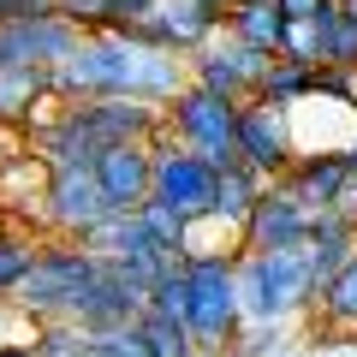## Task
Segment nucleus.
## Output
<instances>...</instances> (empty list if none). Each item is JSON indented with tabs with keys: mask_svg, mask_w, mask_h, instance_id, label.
<instances>
[{
	"mask_svg": "<svg viewBox=\"0 0 357 357\" xmlns=\"http://www.w3.org/2000/svg\"><path fill=\"white\" fill-rule=\"evenodd\" d=\"M185 84H191L185 60L173 48H155V42L131 36V30H84V42L54 66V96H72V102L131 96V102L161 107Z\"/></svg>",
	"mask_w": 357,
	"mask_h": 357,
	"instance_id": "nucleus-1",
	"label": "nucleus"
},
{
	"mask_svg": "<svg viewBox=\"0 0 357 357\" xmlns=\"http://www.w3.org/2000/svg\"><path fill=\"white\" fill-rule=\"evenodd\" d=\"M185 274V328H191L197 351H227L244 328V304H238V256L227 250H185L178 262Z\"/></svg>",
	"mask_w": 357,
	"mask_h": 357,
	"instance_id": "nucleus-2",
	"label": "nucleus"
},
{
	"mask_svg": "<svg viewBox=\"0 0 357 357\" xmlns=\"http://www.w3.org/2000/svg\"><path fill=\"white\" fill-rule=\"evenodd\" d=\"M316 268L304 250H244L238 256V304L244 321L256 328H280L298 310L316 304Z\"/></svg>",
	"mask_w": 357,
	"mask_h": 357,
	"instance_id": "nucleus-3",
	"label": "nucleus"
},
{
	"mask_svg": "<svg viewBox=\"0 0 357 357\" xmlns=\"http://www.w3.org/2000/svg\"><path fill=\"white\" fill-rule=\"evenodd\" d=\"M96 268H102V256L89 250L84 238H48V244H36V262L24 268V280L13 286V298H18V310L36 316V321L72 316L77 298L96 280Z\"/></svg>",
	"mask_w": 357,
	"mask_h": 357,
	"instance_id": "nucleus-4",
	"label": "nucleus"
},
{
	"mask_svg": "<svg viewBox=\"0 0 357 357\" xmlns=\"http://www.w3.org/2000/svg\"><path fill=\"white\" fill-rule=\"evenodd\" d=\"M161 119H167V131H173L185 149H197L215 173L238 161V102H227V96H215V89H203V84H185L178 96L161 102Z\"/></svg>",
	"mask_w": 357,
	"mask_h": 357,
	"instance_id": "nucleus-5",
	"label": "nucleus"
},
{
	"mask_svg": "<svg viewBox=\"0 0 357 357\" xmlns=\"http://www.w3.org/2000/svg\"><path fill=\"white\" fill-rule=\"evenodd\" d=\"M149 149H155L149 197H155V203H167L178 220H191V227H197V220H208V208H215V167H208L197 149H185L167 126H161V137H155Z\"/></svg>",
	"mask_w": 357,
	"mask_h": 357,
	"instance_id": "nucleus-6",
	"label": "nucleus"
},
{
	"mask_svg": "<svg viewBox=\"0 0 357 357\" xmlns=\"http://www.w3.org/2000/svg\"><path fill=\"white\" fill-rule=\"evenodd\" d=\"M84 244H89V250H96V256H102V262L126 268L131 280L143 286V292H149V286L161 280L167 268H178V262H185V256H178V250H167V244L155 238L149 227H143V215H137V208H131V215H107V220H102V227H96V232H89Z\"/></svg>",
	"mask_w": 357,
	"mask_h": 357,
	"instance_id": "nucleus-7",
	"label": "nucleus"
},
{
	"mask_svg": "<svg viewBox=\"0 0 357 357\" xmlns=\"http://www.w3.org/2000/svg\"><path fill=\"white\" fill-rule=\"evenodd\" d=\"M268 60H274V54L244 48L238 36L215 30L197 54H185V72H191V84L215 89V96H227V102H250L256 84H262V72H268Z\"/></svg>",
	"mask_w": 357,
	"mask_h": 357,
	"instance_id": "nucleus-8",
	"label": "nucleus"
},
{
	"mask_svg": "<svg viewBox=\"0 0 357 357\" xmlns=\"http://www.w3.org/2000/svg\"><path fill=\"white\" fill-rule=\"evenodd\" d=\"M107 215H114V203H107L96 167H48V203H42V220H48L60 238H89Z\"/></svg>",
	"mask_w": 357,
	"mask_h": 357,
	"instance_id": "nucleus-9",
	"label": "nucleus"
},
{
	"mask_svg": "<svg viewBox=\"0 0 357 357\" xmlns=\"http://www.w3.org/2000/svg\"><path fill=\"white\" fill-rule=\"evenodd\" d=\"M220 24H227V6H208V0H149L126 30L143 36V42H155V48L197 54Z\"/></svg>",
	"mask_w": 357,
	"mask_h": 357,
	"instance_id": "nucleus-10",
	"label": "nucleus"
},
{
	"mask_svg": "<svg viewBox=\"0 0 357 357\" xmlns=\"http://www.w3.org/2000/svg\"><path fill=\"white\" fill-rule=\"evenodd\" d=\"M292 114H286L280 102H262V96H250V102H238V161L256 167L262 178H280L286 167H292Z\"/></svg>",
	"mask_w": 357,
	"mask_h": 357,
	"instance_id": "nucleus-11",
	"label": "nucleus"
},
{
	"mask_svg": "<svg viewBox=\"0 0 357 357\" xmlns=\"http://www.w3.org/2000/svg\"><path fill=\"white\" fill-rule=\"evenodd\" d=\"M84 42V30L60 13H30V18H0V66H60Z\"/></svg>",
	"mask_w": 357,
	"mask_h": 357,
	"instance_id": "nucleus-12",
	"label": "nucleus"
},
{
	"mask_svg": "<svg viewBox=\"0 0 357 357\" xmlns=\"http://www.w3.org/2000/svg\"><path fill=\"white\" fill-rule=\"evenodd\" d=\"M238 232H244V250H304V238H310V208L286 191L280 178H268Z\"/></svg>",
	"mask_w": 357,
	"mask_h": 357,
	"instance_id": "nucleus-13",
	"label": "nucleus"
},
{
	"mask_svg": "<svg viewBox=\"0 0 357 357\" xmlns=\"http://www.w3.org/2000/svg\"><path fill=\"white\" fill-rule=\"evenodd\" d=\"M143 304H149V292L131 280L126 268L102 262V268H96V280H89V292L77 298L72 321H77V328H89V333H102V328H131V321L143 316Z\"/></svg>",
	"mask_w": 357,
	"mask_h": 357,
	"instance_id": "nucleus-14",
	"label": "nucleus"
},
{
	"mask_svg": "<svg viewBox=\"0 0 357 357\" xmlns=\"http://www.w3.org/2000/svg\"><path fill=\"white\" fill-rule=\"evenodd\" d=\"M280 185L310 208V215H321V208H333L345 197V185H351V149H298L292 167L280 173Z\"/></svg>",
	"mask_w": 357,
	"mask_h": 357,
	"instance_id": "nucleus-15",
	"label": "nucleus"
},
{
	"mask_svg": "<svg viewBox=\"0 0 357 357\" xmlns=\"http://www.w3.org/2000/svg\"><path fill=\"white\" fill-rule=\"evenodd\" d=\"M77 114L102 149L107 143H155L167 126L155 102H131V96H96V102H77Z\"/></svg>",
	"mask_w": 357,
	"mask_h": 357,
	"instance_id": "nucleus-16",
	"label": "nucleus"
},
{
	"mask_svg": "<svg viewBox=\"0 0 357 357\" xmlns=\"http://www.w3.org/2000/svg\"><path fill=\"white\" fill-rule=\"evenodd\" d=\"M96 178H102L114 215H131L137 203H149V178H155V149L149 143H107L96 155Z\"/></svg>",
	"mask_w": 357,
	"mask_h": 357,
	"instance_id": "nucleus-17",
	"label": "nucleus"
},
{
	"mask_svg": "<svg viewBox=\"0 0 357 357\" xmlns=\"http://www.w3.org/2000/svg\"><path fill=\"white\" fill-rule=\"evenodd\" d=\"M357 250V215L345 203L321 208V215H310V238H304V256L310 268H316V280H328L333 268L345 262V256Z\"/></svg>",
	"mask_w": 357,
	"mask_h": 357,
	"instance_id": "nucleus-18",
	"label": "nucleus"
},
{
	"mask_svg": "<svg viewBox=\"0 0 357 357\" xmlns=\"http://www.w3.org/2000/svg\"><path fill=\"white\" fill-rule=\"evenodd\" d=\"M227 36H238L244 48H262V54H280V36H286V13L274 0H232L227 6Z\"/></svg>",
	"mask_w": 357,
	"mask_h": 357,
	"instance_id": "nucleus-19",
	"label": "nucleus"
},
{
	"mask_svg": "<svg viewBox=\"0 0 357 357\" xmlns=\"http://www.w3.org/2000/svg\"><path fill=\"white\" fill-rule=\"evenodd\" d=\"M262 185H268V178L256 173V167H244V161L220 167V173H215V208H208V220L244 227V215H250V203L262 197Z\"/></svg>",
	"mask_w": 357,
	"mask_h": 357,
	"instance_id": "nucleus-20",
	"label": "nucleus"
},
{
	"mask_svg": "<svg viewBox=\"0 0 357 357\" xmlns=\"http://www.w3.org/2000/svg\"><path fill=\"white\" fill-rule=\"evenodd\" d=\"M310 30H316V66L357 72V24L340 13V0H321V13L310 18Z\"/></svg>",
	"mask_w": 357,
	"mask_h": 357,
	"instance_id": "nucleus-21",
	"label": "nucleus"
},
{
	"mask_svg": "<svg viewBox=\"0 0 357 357\" xmlns=\"http://www.w3.org/2000/svg\"><path fill=\"white\" fill-rule=\"evenodd\" d=\"M42 96H54L48 66H0V119H30Z\"/></svg>",
	"mask_w": 357,
	"mask_h": 357,
	"instance_id": "nucleus-22",
	"label": "nucleus"
},
{
	"mask_svg": "<svg viewBox=\"0 0 357 357\" xmlns=\"http://www.w3.org/2000/svg\"><path fill=\"white\" fill-rule=\"evenodd\" d=\"M316 304H321V316H328L333 328H357V250L316 286Z\"/></svg>",
	"mask_w": 357,
	"mask_h": 357,
	"instance_id": "nucleus-23",
	"label": "nucleus"
},
{
	"mask_svg": "<svg viewBox=\"0 0 357 357\" xmlns=\"http://www.w3.org/2000/svg\"><path fill=\"white\" fill-rule=\"evenodd\" d=\"M256 96L262 102H280V107H292V102H304V96H316V66H298V60H268V72H262V84H256Z\"/></svg>",
	"mask_w": 357,
	"mask_h": 357,
	"instance_id": "nucleus-24",
	"label": "nucleus"
},
{
	"mask_svg": "<svg viewBox=\"0 0 357 357\" xmlns=\"http://www.w3.org/2000/svg\"><path fill=\"white\" fill-rule=\"evenodd\" d=\"M137 333H143V345H149V357H191L197 351L185 316H167V310H149V304H143V316H137Z\"/></svg>",
	"mask_w": 357,
	"mask_h": 357,
	"instance_id": "nucleus-25",
	"label": "nucleus"
},
{
	"mask_svg": "<svg viewBox=\"0 0 357 357\" xmlns=\"http://www.w3.org/2000/svg\"><path fill=\"white\" fill-rule=\"evenodd\" d=\"M30 262H36V238L24 227H13V220H0V292H13Z\"/></svg>",
	"mask_w": 357,
	"mask_h": 357,
	"instance_id": "nucleus-26",
	"label": "nucleus"
},
{
	"mask_svg": "<svg viewBox=\"0 0 357 357\" xmlns=\"http://www.w3.org/2000/svg\"><path fill=\"white\" fill-rule=\"evenodd\" d=\"M137 215H143V227H149L155 238L167 244V250H178V256H185V244H191V220H178L173 208H167V203H155V197H149V203H137Z\"/></svg>",
	"mask_w": 357,
	"mask_h": 357,
	"instance_id": "nucleus-27",
	"label": "nucleus"
},
{
	"mask_svg": "<svg viewBox=\"0 0 357 357\" xmlns=\"http://www.w3.org/2000/svg\"><path fill=\"white\" fill-rule=\"evenodd\" d=\"M274 6H280L286 18H316L321 13V0H274Z\"/></svg>",
	"mask_w": 357,
	"mask_h": 357,
	"instance_id": "nucleus-28",
	"label": "nucleus"
},
{
	"mask_svg": "<svg viewBox=\"0 0 357 357\" xmlns=\"http://www.w3.org/2000/svg\"><path fill=\"white\" fill-rule=\"evenodd\" d=\"M0 357H36V345H0Z\"/></svg>",
	"mask_w": 357,
	"mask_h": 357,
	"instance_id": "nucleus-29",
	"label": "nucleus"
},
{
	"mask_svg": "<svg viewBox=\"0 0 357 357\" xmlns=\"http://www.w3.org/2000/svg\"><path fill=\"white\" fill-rule=\"evenodd\" d=\"M340 13H345V18H351V24H357V0H340Z\"/></svg>",
	"mask_w": 357,
	"mask_h": 357,
	"instance_id": "nucleus-30",
	"label": "nucleus"
},
{
	"mask_svg": "<svg viewBox=\"0 0 357 357\" xmlns=\"http://www.w3.org/2000/svg\"><path fill=\"white\" fill-rule=\"evenodd\" d=\"M208 6H227V0H208Z\"/></svg>",
	"mask_w": 357,
	"mask_h": 357,
	"instance_id": "nucleus-31",
	"label": "nucleus"
},
{
	"mask_svg": "<svg viewBox=\"0 0 357 357\" xmlns=\"http://www.w3.org/2000/svg\"><path fill=\"white\" fill-rule=\"evenodd\" d=\"M0 18H6V0H0Z\"/></svg>",
	"mask_w": 357,
	"mask_h": 357,
	"instance_id": "nucleus-32",
	"label": "nucleus"
},
{
	"mask_svg": "<svg viewBox=\"0 0 357 357\" xmlns=\"http://www.w3.org/2000/svg\"><path fill=\"white\" fill-rule=\"evenodd\" d=\"M191 357H203V351H191Z\"/></svg>",
	"mask_w": 357,
	"mask_h": 357,
	"instance_id": "nucleus-33",
	"label": "nucleus"
},
{
	"mask_svg": "<svg viewBox=\"0 0 357 357\" xmlns=\"http://www.w3.org/2000/svg\"><path fill=\"white\" fill-rule=\"evenodd\" d=\"M227 6H232V0H227Z\"/></svg>",
	"mask_w": 357,
	"mask_h": 357,
	"instance_id": "nucleus-34",
	"label": "nucleus"
}]
</instances>
